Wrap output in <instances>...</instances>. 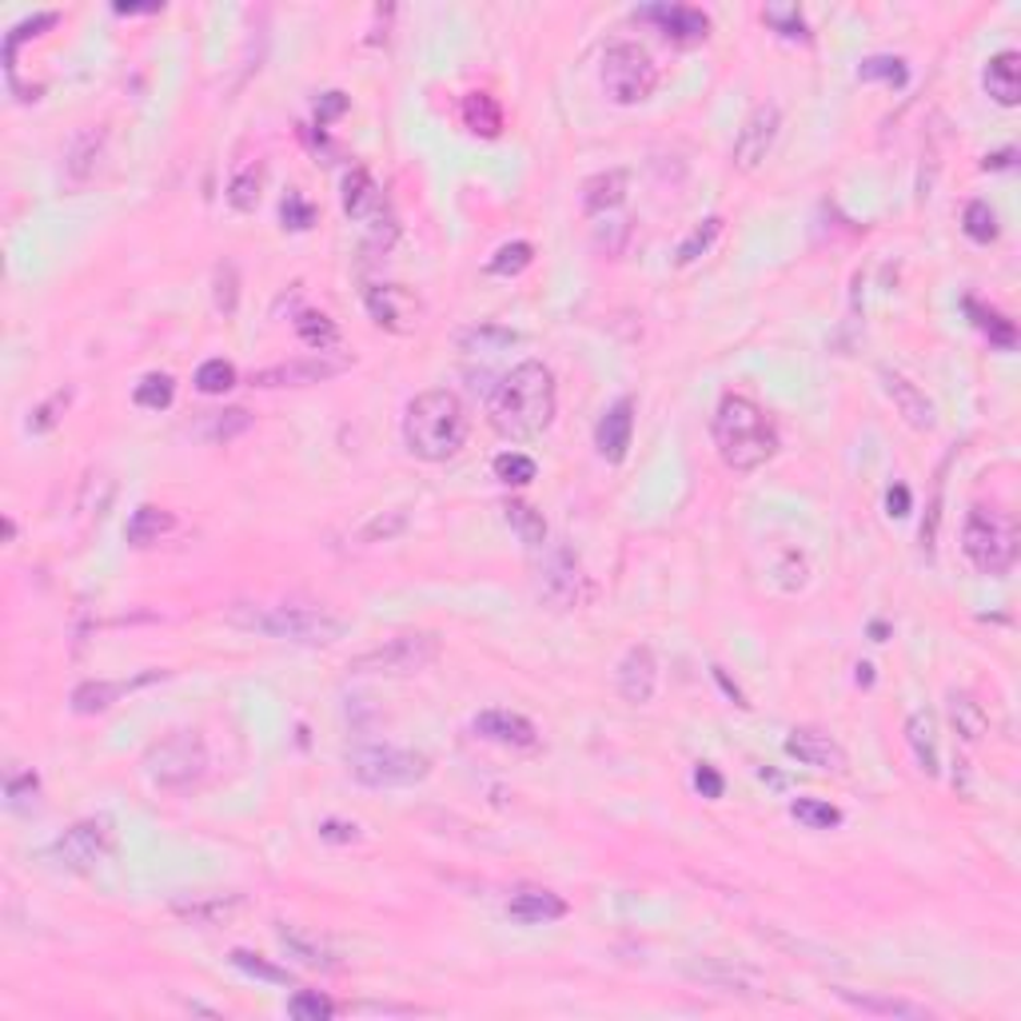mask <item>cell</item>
<instances>
[{"mask_svg": "<svg viewBox=\"0 0 1021 1021\" xmlns=\"http://www.w3.org/2000/svg\"><path fill=\"white\" fill-rule=\"evenodd\" d=\"M491 428L503 440H534L551 428L555 419V375L546 372L539 360H527L510 368L488 399Z\"/></svg>", "mask_w": 1021, "mask_h": 1021, "instance_id": "cell-1", "label": "cell"}, {"mask_svg": "<svg viewBox=\"0 0 1021 1021\" xmlns=\"http://www.w3.org/2000/svg\"><path fill=\"white\" fill-rule=\"evenodd\" d=\"M404 443L407 452L423 459V464H447L452 455L464 452L467 411L459 404V395L447 392V387L416 395L404 416Z\"/></svg>", "mask_w": 1021, "mask_h": 1021, "instance_id": "cell-2", "label": "cell"}, {"mask_svg": "<svg viewBox=\"0 0 1021 1021\" xmlns=\"http://www.w3.org/2000/svg\"><path fill=\"white\" fill-rule=\"evenodd\" d=\"M714 447L731 471H758L774 459L778 431L762 407L746 395H726L714 411Z\"/></svg>", "mask_w": 1021, "mask_h": 1021, "instance_id": "cell-3", "label": "cell"}, {"mask_svg": "<svg viewBox=\"0 0 1021 1021\" xmlns=\"http://www.w3.org/2000/svg\"><path fill=\"white\" fill-rule=\"evenodd\" d=\"M232 627H244L252 635L279 638V642H296V647H332L348 635V618L332 615L324 606H303V603H276V606H255V603H236L228 611Z\"/></svg>", "mask_w": 1021, "mask_h": 1021, "instance_id": "cell-4", "label": "cell"}, {"mask_svg": "<svg viewBox=\"0 0 1021 1021\" xmlns=\"http://www.w3.org/2000/svg\"><path fill=\"white\" fill-rule=\"evenodd\" d=\"M962 551L982 575H1006L1018 563V527L998 507H970L962 522Z\"/></svg>", "mask_w": 1021, "mask_h": 1021, "instance_id": "cell-5", "label": "cell"}, {"mask_svg": "<svg viewBox=\"0 0 1021 1021\" xmlns=\"http://www.w3.org/2000/svg\"><path fill=\"white\" fill-rule=\"evenodd\" d=\"M440 635L431 630H404L375 642V647L351 654L348 671L351 674H387V678H411V674L428 671L431 662L440 659Z\"/></svg>", "mask_w": 1021, "mask_h": 1021, "instance_id": "cell-6", "label": "cell"}, {"mask_svg": "<svg viewBox=\"0 0 1021 1021\" xmlns=\"http://www.w3.org/2000/svg\"><path fill=\"white\" fill-rule=\"evenodd\" d=\"M208 770V746L196 731H176L144 755V774L160 790H188Z\"/></svg>", "mask_w": 1021, "mask_h": 1021, "instance_id": "cell-7", "label": "cell"}, {"mask_svg": "<svg viewBox=\"0 0 1021 1021\" xmlns=\"http://www.w3.org/2000/svg\"><path fill=\"white\" fill-rule=\"evenodd\" d=\"M351 778L372 790H392V786H416L431 774V758L419 750H404V746H363L348 755Z\"/></svg>", "mask_w": 1021, "mask_h": 1021, "instance_id": "cell-8", "label": "cell"}, {"mask_svg": "<svg viewBox=\"0 0 1021 1021\" xmlns=\"http://www.w3.org/2000/svg\"><path fill=\"white\" fill-rule=\"evenodd\" d=\"M654 84H659V69H654V60H650L647 48L630 45V40H615V45H606V52H603V88H606V96H611L615 105H623V108L642 105V100L654 93Z\"/></svg>", "mask_w": 1021, "mask_h": 1021, "instance_id": "cell-9", "label": "cell"}, {"mask_svg": "<svg viewBox=\"0 0 1021 1021\" xmlns=\"http://www.w3.org/2000/svg\"><path fill=\"white\" fill-rule=\"evenodd\" d=\"M539 594H543L546 606L555 611H575L591 599V587H587V575H582L579 558L570 555L567 546L555 543L546 551L543 567H539Z\"/></svg>", "mask_w": 1021, "mask_h": 1021, "instance_id": "cell-10", "label": "cell"}, {"mask_svg": "<svg viewBox=\"0 0 1021 1021\" xmlns=\"http://www.w3.org/2000/svg\"><path fill=\"white\" fill-rule=\"evenodd\" d=\"M351 368L348 356H327V351H315V356H303V360L288 363H272V368H260L252 372L255 387H312V383H327L344 375Z\"/></svg>", "mask_w": 1021, "mask_h": 1021, "instance_id": "cell-11", "label": "cell"}, {"mask_svg": "<svg viewBox=\"0 0 1021 1021\" xmlns=\"http://www.w3.org/2000/svg\"><path fill=\"white\" fill-rule=\"evenodd\" d=\"M778 128H782V112L778 105H758L750 117L738 128V140H734V168L738 172H758L762 160L770 156L778 140Z\"/></svg>", "mask_w": 1021, "mask_h": 1021, "instance_id": "cell-12", "label": "cell"}, {"mask_svg": "<svg viewBox=\"0 0 1021 1021\" xmlns=\"http://www.w3.org/2000/svg\"><path fill=\"white\" fill-rule=\"evenodd\" d=\"M108 846H112V830H108V822H76L72 830H64V834L52 842V858H57L64 870L84 874L105 858Z\"/></svg>", "mask_w": 1021, "mask_h": 1021, "instance_id": "cell-13", "label": "cell"}, {"mask_svg": "<svg viewBox=\"0 0 1021 1021\" xmlns=\"http://www.w3.org/2000/svg\"><path fill=\"white\" fill-rule=\"evenodd\" d=\"M363 303H368V315L375 324L387 327V332H411L419 324V300L399 284H372L363 291Z\"/></svg>", "mask_w": 1021, "mask_h": 1021, "instance_id": "cell-14", "label": "cell"}, {"mask_svg": "<svg viewBox=\"0 0 1021 1021\" xmlns=\"http://www.w3.org/2000/svg\"><path fill=\"white\" fill-rule=\"evenodd\" d=\"M786 755L798 758L802 766H814V770H830V774H846L850 770V755L842 750V743H834L822 731H810V726H798V731L786 734Z\"/></svg>", "mask_w": 1021, "mask_h": 1021, "instance_id": "cell-15", "label": "cell"}, {"mask_svg": "<svg viewBox=\"0 0 1021 1021\" xmlns=\"http://www.w3.org/2000/svg\"><path fill=\"white\" fill-rule=\"evenodd\" d=\"M471 731L495 746H507V750H534L539 746L534 722L515 714V710H483V714H476Z\"/></svg>", "mask_w": 1021, "mask_h": 1021, "instance_id": "cell-16", "label": "cell"}, {"mask_svg": "<svg viewBox=\"0 0 1021 1021\" xmlns=\"http://www.w3.org/2000/svg\"><path fill=\"white\" fill-rule=\"evenodd\" d=\"M615 686H618V695L627 698V702H635V707L650 702V698H654V686H659V662H654V650L630 647L627 654H623V662H618Z\"/></svg>", "mask_w": 1021, "mask_h": 1021, "instance_id": "cell-17", "label": "cell"}, {"mask_svg": "<svg viewBox=\"0 0 1021 1021\" xmlns=\"http://www.w3.org/2000/svg\"><path fill=\"white\" fill-rule=\"evenodd\" d=\"M168 910L188 926H224L244 910V893H192V898H176Z\"/></svg>", "mask_w": 1021, "mask_h": 1021, "instance_id": "cell-18", "label": "cell"}, {"mask_svg": "<svg viewBox=\"0 0 1021 1021\" xmlns=\"http://www.w3.org/2000/svg\"><path fill=\"white\" fill-rule=\"evenodd\" d=\"M630 431H635V404L630 399H618V404L606 407V416L599 419L594 428V447L603 455L606 464H623L630 452Z\"/></svg>", "mask_w": 1021, "mask_h": 1021, "instance_id": "cell-19", "label": "cell"}, {"mask_svg": "<svg viewBox=\"0 0 1021 1021\" xmlns=\"http://www.w3.org/2000/svg\"><path fill=\"white\" fill-rule=\"evenodd\" d=\"M834 998L850 1010L866 1013V1018H893V1021H926L929 1010L922 1001L898 998V994H854V989L838 986Z\"/></svg>", "mask_w": 1021, "mask_h": 1021, "instance_id": "cell-20", "label": "cell"}, {"mask_svg": "<svg viewBox=\"0 0 1021 1021\" xmlns=\"http://www.w3.org/2000/svg\"><path fill=\"white\" fill-rule=\"evenodd\" d=\"M882 387H886V395L893 399V407H898V416H902L910 428L929 431L934 423H938V416H934V404L926 399V392H922L917 383L905 380L902 372H890V368H886V372H882Z\"/></svg>", "mask_w": 1021, "mask_h": 1021, "instance_id": "cell-21", "label": "cell"}, {"mask_svg": "<svg viewBox=\"0 0 1021 1021\" xmlns=\"http://www.w3.org/2000/svg\"><path fill=\"white\" fill-rule=\"evenodd\" d=\"M642 16L659 24L666 36L683 40V45H690V40H707V33H710L707 12L690 9V4H654V9H642Z\"/></svg>", "mask_w": 1021, "mask_h": 1021, "instance_id": "cell-22", "label": "cell"}, {"mask_svg": "<svg viewBox=\"0 0 1021 1021\" xmlns=\"http://www.w3.org/2000/svg\"><path fill=\"white\" fill-rule=\"evenodd\" d=\"M507 914L522 926H543V922H558L567 914V902L551 890H534V886H522V890L510 893Z\"/></svg>", "mask_w": 1021, "mask_h": 1021, "instance_id": "cell-23", "label": "cell"}, {"mask_svg": "<svg viewBox=\"0 0 1021 1021\" xmlns=\"http://www.w3.org/2000/svg\"><path fill=\"white\" fill-rule=\"evenodd\" d=\"M982 84H986V93L994 96L1001 108L1018 105V100H1021V57H1018V52H1013V48H1006V52H998V57H989Z\"/></svg>", "mask_w": 1021, "mask_h": 1021, "instance_id": "cell-24", "label": "cell"}, {"mask_svg": "<svg viewBox=\"0 0 1021 1021\" xmlns=\"http://www.w3.org/2000/svg\"><path fill=\"white\" fill-rule=\"evenodd\" d=\"M905 743H910V750H914L917 766H922V774H938L941 770V755H938V719L929 714V710H914L910 719H905Z\"/></svg>", "mask_w": 1021, "mask_h": 1021, "instance_id": "cell-25", "label": "cell"}, {"mask_svg": "<svg viewBox=\"0 0 1021 1021\" xmlns=\"http://www.w3.org/2000/svg\"><path fill=\"white\" fill-rule=\"evenodd\" d=\"M344 212H348L351 220H363V224H380V212H383V192L380 184L372 180V172H363V168H356V172L344 180Z\"/></svg>", "mask_w": 1021, "mask_h": 1021, "instance_id": "cell-26", "label": "cell"}, {"mask_svg": "<svg viewBox=\"0 0 1021 1021\" xmlns=\"http://www.w3.org/2000/svg\"><path fill=\"white\" fill-rule=\"evenodd\" d=\"M152 678H164V671L144 674V678H136V683H105V678H96V683H81L76 690H72V710H76V714H100V710L112 707V702H117L124 690L152 683Z\"/></svg>", "mask_w": 1021, "mask_h": 1021, "instance_id": "cell-27", "label": "cell"}, {"mask_svg": "<svg viewBox=\"0 0 1021 1021\" xmlns=\"http://www.w3.org/2000/svg\"><path fill=\"white\" fill-rule=\"evenodd\" d=\"M100 152H105V128H88L69 144V156H64V172H69L72 184H88L96 176V164H100Z\"/></svg>", "mask_w": 1021, "mask_h": 1021, "instance_id": "cell-28", "label": "cell"}, {"mask_svg": "<svg viewBox=\"0 0 1021 1021\" xmlns=\"http://www.w3.org/2000/svg\"><path fill=\"white\" fill-rule=\"evenodd\" d=\"M279 946L288 950V958H296L300 965H308V970H339L336 953L327 950L324 941L312 938V934H303V929L296 926H279Z\"/></svg>", "mask_w": 1021, "mask_h": 1021, "instance_id": "cell-29", "label": "cell"}, {"mask_svg": "<svg viewBox=\"0 0 1021 1021\" xmlns=\"http://www.w3.org/2000/svg\"><path fill=\"white\" fill-rule=\"evenodd\" d=\"M627 196V172L623 168H611V172H599L582 184V208L591 216H606L611 208H618Z\"/></svg>", "mask_w": 1021, "mask_h": 1021, "instance_id": "cell-30", "label": "cell"}, {"mask_svg": "<svg viewBox=\"0 0 1021 1021\" xmlns=\"http://www.w3.org/2000/svg\"><path fill=\"white\" fill-rule=\"evenodd\" d=\"M172 527H176V519L164 507H136L132 510V519H128L124 534H128V543L132 546H152V543H160Z\"/></svg>", "mask_w": 1021, "mask_h": 1021, "instance_id": "cell-31", "label": "cell"}, {"mask_svg": "<svg viewBox=\"0 0 1021 1021\" xmlns=\"http://www.w3.org/2000/svg\"><path fill=\"white\" fill-rule=\"evenodd\" d=\"M503 519L510 522V531L519 534L522 543L527 546H546V522H543V515L531 507V503H522V500H507L503 503Z\"/></svg>", "mask_w": 1021, "mask_h": 1021, "instance_id": "cell-32", "label": "cell"}, {"mask_svg": "<svg viewBox=\"0 0 1021 1021\" xmlns=\"http://www.w3.org/2000/svg\"><path fill=\"white\" fill-rule=\"evenodd\" d=\"M950 719L965 743H982L989 731V719H986V710H982V702H974L970 695H958V690L950 695Z\"/></svg>", "mask_w": 1021, "mask_h": 1021, "instance_id": "cell-33", "label": "cell"}, {"mask_svg": "<svg viewBox=\"0 0 1021 1021\" xmlns=\"http://www.w3.org/2000/svg\"><path fill=\"white\" fill-rule=\"evenodd\" d=\"M464 120H467V128H471V132H483V136H500V128H503L500 105H495L488 93H471V96H467V100H464Z\"/></svg>", "mask_w": 1021, "mask_h": 1021, "instance_id": "cell-34", "label": "cell"}, {"mask_svg": "<svg viewBox=\"0 0 1021 1021\" xmlns=\"http://www.w3.org/2000/svg\"><path fill=\"white\" fill-rule=\"evenodd\" d=\"M510 344H519V332H510V327L483 324L459 332V348L464 351H507Z\"/></svg>", "mask_w": 1021, "mask_h": 1021, "instance_id": "cell-35", "label": "cell"}, {"mask_svg": "<svg viewBox=\"0 0 1021 1021\" xmlns=\"http://www.w3.org/2000/svg\"><path fill=\"white\" fill-rule=\"evenodd\" d=\"M719 236H722V216H707V220L698 224L695 232H690V236L683 240V244H678V252H674V264H678V267L695 264L698 255H707V252H710V244H714Z\"/></svg>", "mask_w": 1021, "mask_h": 1021, "instance_id": "cell-36", "label": "cell"}, {"mask_svg": "<svg viewBox=\"0 0 1021 1021\" xmlns=\"http://www.w3.org/2000/svg\"><path fill=\"white\" fill-rule=\"evenodd\" d=\"M260 188H264V164H248L244 172L228 184V204L236 212H252L260 204Z\"/></svg>", "mask_w": 1021, "mask_h": 1021, "instance_id": "cell-37", "label": "cell"}, {"mask_svg": "<svg viewBox=\"0 0 1021 1021\" xmlns=\"http://www.w3.org/2000/svg\"><path fill=\"white\" fill-rule=\"evenodd\" d=\"M790 814L802 826H810V830H834V826H842V810L822 798H794L790 802Z\"/></svg>", "mask_w": 1021, "mask_h": 1021, "instance_id": "cell-38", "label": "cell"}, {"mask_svg": "<svg viewBox=\"0 0 1021 1021\" xmlns=\"http://www.w3.org/2000/svg\"><path fill=\"white\" fill-rule=\"evenodd\" d=\"M232 965L236 970H244L248 977L272 982V986H291V970L267 962V958H260V953H252V950H232Z\"/></svg>", "mask_w": 1021, "mask_h": 1021, "instance_id": "cell-39", "label": "cell"}, {"mask_svg": "<svg viewBox=\"0 0 1021 1021\" xmlns=\"http://www.w3.org/2000/svg\"><path fill=\"white\" fill-rule=\"evenodd\" d=\"M296 332H300L303 344H308V348H315V351L336 348V339H339V327L332 324L327 315H320V312H303L300 320H296Z\"/></svg>", "mask_w": 1021, "mask_h": 1021, "instance_id": "cell-40", "label": "cell"}, {"mask_svg": "<svg viewBox=\"0 0 1021 1021\" xmlns=\"http://www.w3.org/2000/svg\"><path fill=\"white\" fill-rule=\"evenodd\" d=\"M962 228H965V236H970L974 244H989V240H998V216H994V208H989L986 200L965 204Z\"/></svg>", "mask_w": 1021, "mask_h": 1021, "instance_id": "cell-41", "label": "cell"}, {"mask_svg": "<svg viewBox=\"0 0 1021 1021\" xmlns=\"http://www.w3.org/2000/svg\"><path fill=\"white\" fill-rule=\"evenodd\" d=\"M534 260V248L527 244V240H515V244H503L500 252L491 255L488 272L491 276H519V272H527Z\"/></svg>", "mask_w": 1021, "mask_h": 1021, "instance_id": "cell-42", "label": "cell"}, {"mask_svg": "<svg viewBox=\"0 0 1021 1021\" xmlns=\"http://www.w3.org/2000/svg\"><path fill=\"white\" fill-rule=\"evenodd\" d=\"M288 1013L296 1021H324V1018H332V1013H336V1001L324 998L320 989H300V994H291Z\"/></svg>", "mask_w": 1021, "mask_h": 1021, "instance_id": "cell-43", "label": "cell"}, {"mask_svg": "<svg viewBox=\"0 0 1021 1021\" xmlns=\"http://www.w3.org/2000/svg\"><path fill=\"white\" fill-rule=\"evenodd\" d=\"M534 459L522 452H503L495 455V479H503V483H510V488H522V483H531L534 479Z\"/></svg>", "mask_w": 1021, "mask_h": 1021, "instance_id": "cell-44", "label": "cell"}, {"mask_svg": "<svg viewBox=\"0 0 1021 1021\" xmlns=\"http://www.w3.org/2000/svg\"><path fill=\"white\" fill-rule=\"evenodd\" d=\"M196 387H200L204 395H224V392H232V387H236V368H232L228 360H208V363H200Z\"/></svg>", "mask_w": 1021, "mask_h": 1021, "instance_id": "cell-45", "label": "cell"}, {"mask_svg": "<svg viewBox=\"0 0 1021 1021\" xmlns=\"http://www.w3.org/2000/svg\"><path fill=\"white\" fill-rule=\"evenodd\" d=\"M965 308H970V315H974V324L982 327V332H986V336L994 339L998 348H1013V339H1018V332H1013V324H1010V320H1006V315L986 312V308H977L974 300L965 303Z\"/></svg>", "mask_w": 1021, "mask_h": 1021, "instance_id": "cell-46", "label": "cell"}, {"mask_svg": "<svg viewBox=\"0 0 1021 1021\" xmlns=\"http://www.w3.org/2000/svg\"><path fill=\"white\" fill-rule=\"evenodd\" d=\"M858 76L862 81H886L902 88V84L910 81V69H905V60H898V57H870V60H862Z\"/></svg>", "mask_w": 1021, "mask_h": 1021, "instance_id": "cell-47", "label": "cell"}, {"mask_svg": "<svg viewBox=\"0 0 1021 1021\" xmlns=\"http://www.w3.org/2000/svg\"><path fill=\"white\" fill-rule=\"evenodd\" d=\"M216 308L224 315H236V308H240V272H236L232 260H224L216 267Z\"/></svg>", "mask_w": 1021, "mask_h": 1021, "instance_id": "cell-48", "label": "cell"}, {"mask_svg": "<svg viewBox=\"0 0 1021 1021\" xmlns=\"http://www.w3.org/2000/svg\"><path fill=\"white\" fill-rule=\"evenodd\" d=\"M172 395H176V387H172V380L168 375H144V380L136 383V404L140 407H148V411H160V407H168L172 404Z\"/></svg>", "mask_w": 1021, "mask_h": 1021, "instance_id": "cell-49", "label": "cell"}, {"mask_svg": "<svg viewBox=\"0 0 1021 1021\" xmlns=\"http://www.w3.org/2000/svg\"><path fill=\"white\" fill-rule=\"evenodd\" d=\"M762 16H766V24H774L778 33L790 36V40H794V36H806V21H802L798 4H770Z\"/></svg>", "mask_w": 1021, "mask_h": 1021, "instance_id": "cell-50", "label": "cell"}, {"mask_svg": "<svg viewBox=\"0 0 1021 1021\" xmlns=\"http://www.w3.org/2000/svg\"><path fill=\"white\" fill-rule=\"evenodd\" d=\"M404 527H407L404 510H392L387 519H383V515H375V519L360 531V543H387V539H395V534L404 531Z\"/></svg>", "mask_w": 1021, "mask_h": 1021, "instance_id": "cell-51", "label": "cell"}, {"mask_svg": "<svg viewBox=\"0 0 1021 1021\" xmlns=\"http://www.w3.org/2000/svg\"><path fill=\"white\" fill-rule=\"evenodd\" d=\"M248 411H212L208 419V440H232V435H240V431H248Z\"/></svg>", "mask_w": 1021, "mask_h": 1021, "instance_id": "cell-52", "label": "cell"}, {"mask_svg": "<svg viewBox=\"0 0 1021 1021\" xmlns=\"http://www.w3.org/2000/svg\"><path fill=\"white\" fill-rule=\"evenodd\" d=\"M69 399H72V392H57L48 404H40L33 411V419H28V431H48V428H57L60 423V411L69 407Z\"/></svg>", "mask_w": 1021, "mask_h": 1021, "instance_id": "cell-53", "label": "cell"}, {"mask_svg": "<svg viewBox=\"0 0 1021 1021\" xmlns=\"http://www.w3.org/2000/svg\"><path fill=\"white\" fill-rule=\"evenodd\" d=\"M279 216H284V228H296V232H303V228H312V220H315L312 204H308L303 196H296V192H291V196L284 200V208H279Z\"/></svg>", "mask_w": 1021, "mask_h": 1021, "instance_id": "cell-54", "label": "cell"}, {"mask_svg": "<svg viewBox=\"0 0 1021 1021\" xmlns=\"http://www.w3.org/2000/svg\"><path fill=\"white\" fill-rule=\"evenodd\" d=\"M695 790L702 794V798H722L726 782H722V774L710 762H698L695 766Z\"/></svg>", "mask_w": 1021, "mask_h": 1021, "instance_id": "cell-55", "label": "cell"}, {"mask_svg": "<svg viewBox=\"0 0 1021 1021\" xmlns=\"http://www.w3.org/2000/svg\"><path fill=\"white\" fill-rule=\"evenodd\" d=\"M320 838L324 842H360V826L356 822H339V818H327V822H320Z\"/></svg>", "mask_w": 1021, "mask_h": 1021, "instance_id": "cell-56", "label": "cell"}, {"mask_svg": "<svg viewBox=\"0 0 1021 1021\" xmlns=\"http://www.w3.org/2000/svg\"><path fill=\"white\" fill-rule=\"evenodd\" d=\"M4 794H9V806H21L24 798H33V794H36V774H33V770H24V774H9V786H4Z\"/></svg>", "mask_w": 1021, "mask_h": 1021, "instance_id": "cell-57", "label": "cell"}, {"mask_svg": "<svg viewBox=\"0 0 1021 1021\" xmlns=\"http://www.w3.org/2000/svg\"><path fill=\"white\" fill-rule=\"evenodd\" d=\"M344 108H348V96H344V93H327V96H320V105H315V120H320V124H327V120H336Z\"/></svg>", "mask_w": 1021, "mask_h": 1021, "instance_id": "cell-58", "label": "cell"}, {"mask_svg": "<svg viewBox=\"0 0 1021 1021\" xmlns=\"http://www.w3.org/2000/svg\"><path fill=\"white\" fill-rule=\"evenodd\" d=\"M886 507H890L893 519H905V515H910V488H905V483H893V488L886 491Z\"/></svg>", "mask_w": 1021, "mask_h": 1021, "instance_id": "cell-59", "label": "cell"}, {"mask_svg": "<svg viewBox=\"0 0 1021 1021\" xmlns=\"http://www.w3.org/2000/svg\"><path fill=\"white\" fill-rule=\"evenodd\" d=\"M360 1013H411L407 1006H356Z\"/></svg>", "mask_w": 1021, "mask_h": 1021, "instance_id": "cell-60", "label": "cell"}, {"mask_svg": "<svg viewBox=\"0 0 1021 1021\" xmlns=\"http://www.w3.org/2000/svg\"><path fill=\"white\" fill-rule=\"evenodd\" d=\"M870 671H874V666H866V662H862V666H858V683H870V678H874Z\"/></svg>", "mask_w": 1021, "mask_h": 1021, "instance_id": "cell-61", "label": "cell"}]
</instances>
